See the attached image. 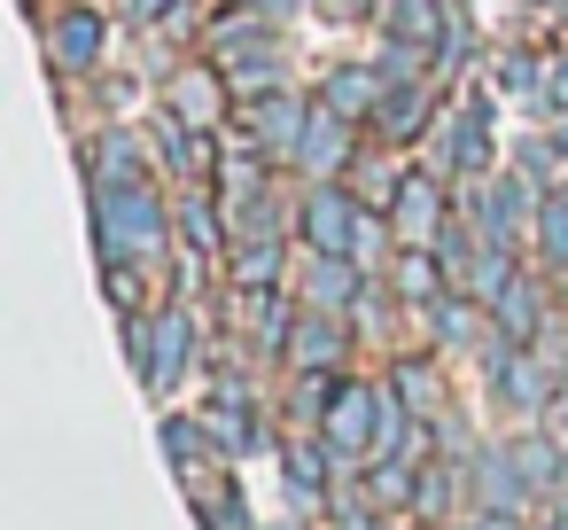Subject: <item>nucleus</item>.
<instances>
[]
</instances>
